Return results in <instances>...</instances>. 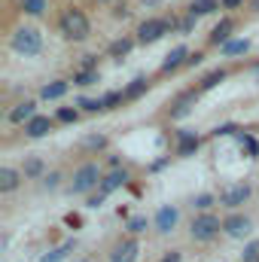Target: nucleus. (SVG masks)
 <instances>
[{
  "mask_svg": "<svg viewBox=\"0 0 259 262\" xmlns=\"http://www.w3.org/2000/svg\"><path fill=\"white\" fill-rule=\"evenodd\" d=\"M18 183H21V171H15V168H0V192H3V195L12 192V189H18Z\"/></svg>",
  "mask_w": 259,
  "mask_h": 262,
  "instance_id": "21",
  "label": "nucleus"
},
{
  "mask_svg": "<svg viewBox=\"0 0 259 262\" xmlns=\"http://www.w3.org/2000/svg\"><path fill=\"white\" fill-rule=\"evenodd\" d=\"M220 232H223V223H220V216H213V213H198L192 220V226H189V235H192V241H198V244L213 241Z\"/></svg>",
  "mask_w": 259,
  "mask_h": 262,
  "instance_id": "5",
  "label": "nucleus"
},
{
  "mask_svg": "<svg viewBox=\"0 0 259 262\" xmlns=\"http://www.w3.org/2000/svg\"><path fill=\"white\" fill-rule=\"evenodd\" d=\"M149 85H153V82H149V76H134L128 85H125V92H122V95H125V101H137V98H143V95L149 92Z\"/></svg>",
  "mask_w": 259,
  "mask_h": 262,
  "instance_id": "18",
  "label": "nucleus"
},
{
  "mask_svg": "<svg viewBox=\"0 0 259 262\" xmlns=\"http://www.w3.org/2000/svg\"><path fill=\"white\" fill-rule=\"evenodd\" d=\"M223 232H226L229 238H235V241H244V238L253 232V223H250V216H244V213H229V216L223 220Z\"/></svg>",
  "mask_w": 259,
  "mask_h": 262,
  "instance_id": "6",
  "label": "nucleus"
},
{
  "mask_svg": "<svg viewBox=\"0 0 259 262\" xmlns=\"http://www.w3.org/2000/svg\"><path fill=\"white\" fill-rule=\"evenodd\" d=\"M146 216H131L128 223H125V232H128V238H134V235H143L146 232Z\"/></svg>",
  "mask_w": 259,
  "mask_h": 262,
  "instance_id": "31",
  "label": "nucleus"
},
{
  "mask_svg": "<svg viewBox=\"0 0 259 262\" xmlns=\"http://www.w3.org/2000/svg\"><path fill=\"white\" fill-rule=\"evenodd\" d=\"M52 128H55V119H52V116H34V119L25 125V134L37 140V137H46Z\"/></svg>",
  "mask_w": 259,
  "mask_h": 262,
  "instance_id": "16",
  "label": "nucleus"
},
{
  "mask_svg": "<svg viewBox=\"0 0 259 262\" xmlns=\"http://www.w3.org/2000/svg\"><path fill=\"white\" fill-rule=\"evenodd\" d=\"M177 223H180V210L174 204H162L156 210V232L159 235H171L177 229Z\"/></svg>",
  "mask_w": 259,
  "mask_h": 262,
  "instance_id": "9",
  "label": "nucleus"
},
{
  "mask_svg": "<svg viewBox=\"0 0 259 262\" xmlns=\"http://www.w3.org/2000/svg\"><path fill=\"white\" fill-rule=\"evenodd\" d=\"M18 6H21V12H25V15H31V18H40V15H46V9H49V0H18Z\"/></svg>",
  "mask_w": 259,
  "mask_h": 262,
  "instance_id": "25",
  "label": "nucleus"
},
{
  "mask_svg": "<svg viewBox=\"0 0 259 262\" xmlns=\"http://www.w3.org/2000/svg\"><path fill=\"white\" fill-rule=\"evenodd\" d=\"M82 146H85V149H104V146H107V137H104V134H89V137L82 140Z\"/></svg>",
  "mask_w": 259,
  "mask_h": 262,
  "instance_id": "34",
  "label": "nucleus"
},
{
  "mask_svg": "<svg viewBox=\"0 0 259 262\" xmlns=\"http://www.w3.org/2000/svg\"><path fill=\"white\" fill-rule=\"evenodd\" d=\"M195 21H198V18H195V15H189V12H186L183 18H177V34H183V37H186V34H192V31H195Z\"/></svg>",
  "mask_w": 259,
  "mask_h": 262,
  "instance_id": "33",
  "label": "nucleus"
},
{
  "mask_svg": "<svg viewBox=\"0 0 259 262\" xmlns=\"http://www.w3.org/2000/svg\"><path fill=\"white\" fill-rule=\"evenodd\" d=\"M232 31H235V18H229V15H226V18H220V25H213V31H210V37H207V43L223 49V46L232 40Z\"/></svg>",
  "mask_w": 259,
  "mask_h": 262,
  "instance_id": "12",
  "label": "nucleus"
},
{
  "mask_svg": "<svg viewBox=\"0 0 259 262\" xmlns=\"http://www.w3.org/2000/svg\"><path fill=\"white\" fill-rule=\"evenodd\" d=\"M67 89H70L67 79H52V82H46V85L40 89V98H43V101H58V98L67 95Z\"/></svg>",
  "mask_w": 259,
  "mask_h": 262,
  "instance_id": "17",
  "label": "nucleus"
},
{
  "mask_svg": "<svg viewBox=\"0 0 259 262\" xmlns=\"http://www.w3.org/2000/svg\"><path fill=\"white\" fill-rule=\"evenodd\" d=\"M213 204H217V198L210 195V192H198V195L192 198V207L195 210H201V213H210Z\"/></svg>",
  "mask_w": 259,
  "mask_h": 262,
  "instance_id": "30",
  "label": "nucleus"
},
{
  "mask_svg": "<svg viewBox=\"0 0 259 262\" xmlns=\"http://www.w3.org/2000/svg\"><path fill=\"white\" fill-rule=\"evenodd\" d=\"M79 223H82V220H79L76 213H67V226H79Z\"/></svg>",
  "mask_w": 259,
  "mask_h": 262,
  "instance_id": "46",
  "label": "nucleus"
},
{
  "mask_svg": "<svg viewBox=\"0 0 259 262\" xmlns=\"http://www.w3.org/2000/svg\"><path fill=\"white\" fill-rule=\"evenodd\" d=\"M198 95H201L198 89H189V92L177 95V101L171 104V119H183V116H189V110H192V104H195Z\"/></svg>",
  "mask_w": 259,
  "mask_h": 262,
  "instance_id": "14",
  "label": "nucleus"
},
{
  "mask_svg": "<svg viewBox=\"0 0 259 262\" xmlns=\"http://www.w3.org/2000/svg\"><path fill=\"white\" fill-rule=\"evenodd\" d=\"M250 9H253V12H259V0H250Z\"/></svg>",
  "mask_w": 259,
  "mask_h": 262,
  "instance_id": "47",
  "label": "nucleus"
},
{
  "mask_svg": "<svg viewBox=\"0 0 259 262\" xmlns=\"http://www.w3.org/2000/svg\"><path fill=\"white\" fill-rule=\"evenodd\" d=\"M189 55H192V52H189L186 46H174V49L165 55V61H162L159 70H162V73H171V70H177V67L186 64V61H189Z\"/></svg>",
  "mask_w": 259,
  "mask_h": 262,
  "instance_id": "15",
  "label": "nucleus"
},
{
  "mask_svg": "<svg viewBox=\"0 0 259 262\" xmlns=\"http://www.w3.org/2000/svg\"><path fill=\"white\" fill-rule=\"evenodd\" d=\"M9 46H12V52H18V55H25V58H34V55L43 52V34H40L37 28H31V25H21V28L12 31Z\"/></svg>",
  "mask_w": 259,
  "mask_h": 262,
  "instance_id": "2",
  "label": "nucleus"
},
{
  "mask_svg": "<svg viewBox=\"0 0 259 262\" xmlns=\"http://www.w3.org/2000/svg\"><path fill=\"white\" fill-rule=\"evenodd\" d=\"M177 31V18L174 15H162V18H143L140 25H137V43H156V40H162L165 34H174Z\"/></svg>",
  "mask_w": 259,
  "mask_h": 262,
  "instance_id": "4",
  "label": "nucleus"
},
{
  "mask_svg": "<svg viewBox=\"0 0 259 262\" xmlns=\"http://www.w3.org/2000/svg\"><path fill=\"white\" fill-rule=\"evenodd\" d=\"M58 34H61L64 40L82 43V40H89V34H92V21H89V15H85L79 6H67L64 12L58 15Z\"/></svg>",
  "mask_w": 259,
  "mask_h": 262,
  "instance_id": "1",
  "label": "nucleus"
},
{
  "mask_svg": "<svg viewBox=\"0 0 259 262\" xmlns=\"http://www.w3.org/2000/svg\"><path fill=\"white\" fill-rule=\"evenodd\" d=\"M21 177H25V180H40V177H46V165H43V159H40V156H31V159H25Z\"/></svg>",
  "mask_w": 259,
  "mask_h": 262,
  "instance_id": "19",
  "label": "nucleus"
},
{
  "mask_svg": "<svg viewBox=\"0 0 259 262\" xmlns=\"http://www.w3.org/2000/svg\"><path fill=\"white\" fill-rule=\"evenodd\" d=\"M104 180V171L98 162H85L73 171V180H70V195H89L92 189H98Z\"/></svg>",
  "mask_w": 259,
  "mask_h": 262,
  "instance_id": "3",
  "label": "nucleus"
},
{
  "mask_svg": "<svg viewBox=\"0 0 259 262\" xmlns=\"http://www.w3.org/2000/svg\"><path fill=\"white\" fill-rule=\"evenodd\" d=\"M250 52V40L244 37V40H229L226 46H223V55L226 58H235V55H247Z\"/></svg>",
  "mask_w": 259,
  "mask_h": 262,
  "instance_id": "26",
  "label": "nucleus"
},
{
  "mask_svg": "<svg viewBox=\"0 0 259 262\" xmlns=\"http://www.w3.org/2000/svg\"><path fill=\"white\" fill-rule=\"evenodd\" d=\"M76 107H82L85 113H104V110H107V107H104V98H79Z\"/></svg>",
  "mask_w": 259,
  "mask_h": 262,
  "instance_id": "29",
  "label": "nucleus"
},
{
  "mask_svg": "<svg viewBox=\"0 0 259 262\" xmlns=\"http://www.w3.org/2000/svg\"><path fill=\"white\" fill-rule=\"evenodd\" d=\"M95 82H101L98 70H73V85H95Z\"/></svg>",
  "mask_w": 259,
  "mask_h": 262,
  "instance_id": "27",
  "label": "nucleus"
},
{
  "mask_svg": "<svg viewBox=\"0 0 259 262\" xmlns=\"http://www.w3.org/2000/svg\"><path fill=\"white\" fill-rule=\"evenodd\" d=\"M73 262H92V259H73Z\"/></svg>",
  "mask_w": 259,
  "mask_h": 262,
  "instance_id": "49",
  "label": "nucleus"
},
{
  "mask_svg": "<svg viewBox=\"0 0 259 262\" xmlns=\"http://www.w3.org/2000/svg\"><path fill=\"white\" fill-rule=\"evenodd\" d=\"M174 140H177V156H183V159H186V156H195L198 146H201V137H198L192 128H177Z\"/></svg>",
  "mask_w": 259,
  "mask_h": 262,
  "instance_id": "11",
  "label": "nucleus"
},
{
  "mask_svg": "<svg viewBox=\"0 0 259 262\" xmlns=\"http://www.w3.org/2000/svg\"><path fill=\"white\" fill-rule=\"evenodd\" d=\"M226 76H229V70L217 67V70H210V73H207V76H204V79H201L195 89H198V92H210V89H217L220 82H226Z\"/></svg>",
  "mask_w": 259,
  "mask_h": 262,
  "instance_id": "23",
  "label": "nucleus"
},
{
  "mask_svg": "<svg viewBox=\"0 0 259 262\" xmlns=\"http://www.w3.org/2000/svg\"><path fill=\"white\" fill-rule=\"evenodd\" d=\"M58 186H61V171H49V174L43 177V189L52 192V189H58Z\"/></svg>",
  "mask_w": 259,
  "mask_h": 262,
  "instance_id": "37",
  "label": "nucleus"
},
{
  "mask_svg": "<svg viewBox=\"0 0 259 262\" xmlns=\"http://www.w3.org/2000/svg\"><path fill=\"white\" fill-rule=\"evenodd\" d=\"M235 131H238L235 122H226V125H217V128H213V137H229V134H235Z\"/></svg>",
  "mask_w": 259,
  "mask_h": 262,
  "instance_id": "39",
  "label": "nucleus"
},
{
  "mask_svg": "<svg viewBox=\"0 0 259 262\" xmlns=\"http://www.w3.org/2000/svg\"><path fill=\"white\" fill-rule=\"evenodd\" d=\"M238 143L247 149V156H250V159H256V156H259V140L253 137V134H247V131H238Z\"/></svg>",
  "mask_w": 259,
  "mask_h": 262,
  "instance_id": "28",
  "label": "nucleus"
},
{
  "mask_svg": "<svg viewBox=\"0 0 259 262\" xmlns=\"http://www.w3.org/2000/svg\"><path fill=\"white\" fill-rule=\"evenodd\" d=\"M253 73H256V76H259V64H256V67H253Z\"/></svg>",
  "mask_w": 259,
  "mask_h": 262,
  "instance_id": "48",
  "label": "nucleus"
},
{
  "mask_svg": "<svg viewBox=\"0 0 259 262\" xmlns=\"http://www.w3.org/2000/svg\"><path fill=\"white\" fill-rule=\"evenodd\" d=\"M137 256H140L137 238H122V241H116V244L110 247V253H107L110 262H137Z\"/></svg>",
  "mask_w": 259,
  "mask_h": 262,
  "instance_id": "7",
  "label": "nucleus"
},
{
  "mask_svg": "<svg viewBox=\"0 0 259 262\" xmlns=\"http://www.w3.org/2000/svg\"><path fill=\"white\" fill-rule=\"evenodd\" d=\"M131 180V174L125 168H116V171H110V174H104V180H101V186H98V192H104V195H110V192H116V189H122L125 183Z\"/></svg>",
  "mask_w": 259,
  "mask_h": 262,
  "instance_id": "13",
  "label": "nucleus"
},
{
  "mask_svg": "<svg viewBox=\"0 0 259 262\" xmlns=\"http://www.w3.org/2000/svg\"><path fill=\"white\" fill-rule=\"evenodd\" d=\"M76 119H79L76 107H58V113H55V122H64V125H73Z\"/></svg>",
  "mask_w": 259,
  "mask_h": 262,
  "instance_id": "32",
  "label": "nucleus"
},
{
  "mask_svg": "<svg viewBox=\"0 0 259 262\" xmlns=\"http://www.w3.org/2000/svg\"><path fill=\"white\" fill-rule=\"evenodd\" d=\"M201 61H204V52H192V55H189V61H186V67H198Z\"/></svg>",
  "mask_w": 259,
  "mask_h": 262,
  "instance_id": "43",
  "label": "nucleus"
},
{
  "mask_svg": "<svg viewBox=\"0 0 259 262\" xmlns=\"http://www.w3.org/2000/svg\"><path fill=\"white\" fill-rule=\"evenodd\" d=\"M217 9H223L220 0H192V3H189V15H195V18L210 15V12H217Z\"/></svg>",
  "mask_w": 259,
  "mask_h": 262,
  "instance_id": "24",
  "label": "nucleus"
},
{
  "mask_svg": "<svg viewBox=\"0 0 259 262\" xmlns=\"http://www.w3.org/2000/svg\"><path fill=\"white\" fill-rule=\"evenodd\" d=\"M168 165H171V156H162V159H156L146 171H149V174H159V171H162V168H168Z\"/></svg>",
  "mask_w": 259,
  "mask_h": 262,
  "instance_id": "40",
  "label": "nucleus"
},
{
  "mask_svg": "<svg viewBox=\"0 0 259 262\" xmlns=\"http://www.w3.org/2000/svg\"><path fill=\"white\" fill-rule=\"evenodd\" d=\"M134 43H137V40H131V37H119V40H113V43L107 46V55H110V58H116V61H122L125 55H131Z\"/></svg>",
  "mask_w": 259,
  "mask_h": 262,
  "instance_id": "20",
  "label": "nucleus"
},
{
  "mask_svg": "<svg viewBox=\"0 0 259 262\" xmlns=\"http://www.w3.org/2000/svg\"><path fill=\"white\" fill-rule=\"evenodd\" d=\"M76 70H98V55H85L82 64L76 67Z\"/></svg>",
  "mask_w": 259,
  "mask_h": 262,
  "instance_id": "41",
  "label": "nucleus"
},
{
  "mask_svg": "<svg viewBox=\"0 0 259 262\" xmlns=\"http://www.w3.org/2000/svg\"><path fill=\"white\" fill-rule=\"evenodd\" d=\"M104 201H107V195H104V192H95V195L85 198V207H89V210H98V207H101Z\"/></svg>",
  "mask_w": 259,
  "mask_h": 262,
  "instance_id": "38",
  "label": "nucleus"
},
{
  "mask_svg": "<svg viewBox=\"0 0 259 262\" xmlns=\"http://www.w3.org/2000/svg\"><path fill=\"white\" fill-rule=\"evenodd\" d=\"M220 6L223 9H238V6H244V0H220Z\"/></svg>",
  "mask_w": 259,
  "mask_h": 262,
  "instance_id": "44",
  "label": "nucleus"
},
{
  "mask_svg": "<svg viewBox=\"0 0 259 262\" xmlns=\"http://www.w3.org/2000/svg\"><path fill=\"white\" fill-rule=\"evenodd\" d=\"M241 262H259V238H256V241H250V244L244 247V253H241Z\"/></svg>",
  "mask_w": 259,
  "mask_h": 262,
  "instance_id": "35",
  "label": "nucleus"
},
{
  "mask_svg": "<svg viewBox=\"0 0 259 262\" xmlns=\"http://www.w3.org/2000/svg\"><path fill=\"white\" fill-rule=\"evenodd\" d=\"M73 250H76V241L70 238V241H64V244H58L55 250H49V253H43V256H40V262H64L67 256L73 253Z\"/></svg>",
  "mask_w": 259,
  "mask_h": 262,
  "instance_id": "22",
  "label": "nucleus"
},
{
  "mask_svg": "<svg viewBox=\"0 0 259 262\" xmlns=\"http://www.w3.org/2000/svg\"><path fill=\"white\" fill-rule=\"evenodd\" d=\"M95 3H110V0H95Z\"/></svg>",
  "mask_w": 259,
  "mask_h": 262,
  "instance_id": "50",
  "label": "nucleus"
},
{
  "mask_svg": "<svg viewBox=\"0 0 259 262\" xmlns=\"http://www.w3.org/2000/svg\"><path fill=\"white\" fill-rule=\"evenodd\" d=\"M34 116H40V113H37V101H31V98H28V101H18V104L6 113V119H9L12 125H28Z\"/></svg>",
  "mask_w": 259,
  "mask_h": 262,
  "instance_id": "10",
  "label": "nucleus"
},
{
  "mask_svg": "<svg viewBox=\"0 0 259 262\" xmlns=\"http://www.w3.org/2000/svg\"><path fill=\"white\" fill-rule=\"evenodd\" d=\"M128 6H125V3H116V9H113V15H116V18H128Z\"/></svg>",
  "mask_w": 259,
  "mask_h": 262,
  "instance_id": "42",
  "label": "nucleus"
},
{
  "mask_svg": "<svg viewBox=\"0 0 259 262\" xmlns=\"http://www.w3.org/2000/svg\"><path fill=\"white\" fill-rule=\"evenodd\" d=\"M119 104H125V95H122V92H107V95H104V107H107V110H113V107H119Z\"/></svg>",
  "mask_w": 259,
  "mask_h": 262,
  "instance_id": "36",
  "label": "nucleus"
},
{
  "mask_svg": "<svg viewBox=\"0 0 259 262\" xmlns=\"http://www.w3.org/2000/svg\"><path fill=\"white\" fill-rule=\"evenodd\" d=\"M162 262H183V256H180L177 250H171V253H168V256H165Z\"/></svg>",
  "mask_w": 259,
  "mask_h": 262,
  "instance_id": "45",
  "label": "nucleus"
},
{
  "mask_svg": "<svg viewBox=\"0 0 259 262\" xmlns=\"http://www.w3.org/2000/svg\"><path fill=\"white\" fill-rule=\"evenodd\" d=\"M250 195H253L250 183H238V186H229V189H223V192H220V204H223V207H229V210H235V207L247 204Z\"/></svg>",
  "mask_w": 259,
  "mask_h": 262,
  "instance_id": "8",
  "label": "nucleus"
}]
</instances>
